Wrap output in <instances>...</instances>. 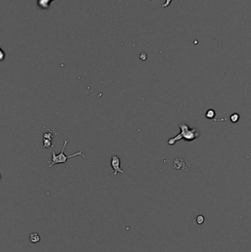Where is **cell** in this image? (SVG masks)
Masks as SVG:
<instances>
[{
  "label": "cell",
  "instance_id": "cell-4",
  "mask_svg": "<svg viewBox=\"0 0 251 252\" xmlns=\"http://www.w3.org/2000/svg\"><path fill=\"white\" fill-rule=\"evenodd\" d=\"M58 134L56 132H53V131L52 130L51 128H49L47 129V131H46V132L44 133L43 134V139H50V140H53V138L55 136V135Z\"/></svg>",
  "mask_w": 251,
  "mask_h": 252
},
{
  "label": "cell",
  "instance_id": "cell-10",
  "mask_svg": "<svg viewBox=\"0 0 251 252\" xmlns=\"http://www.w3.org/2000/svg\"><path fill=\"white\" fill-rule=\"evenodd\" d=\"M230 119H231L232 122H237L239 119V115L238 114H233L231 116Z\"/></svg>",
  "mask_w": 251,
  "mask_h": 252
},
{
  "label": "cell",
  "instance_id": "cell-9",
  "mask_svg": "<svg viewBox=\"0 0 251 252\" xmlns=\"http://www.w3.org/2000/svg\"><path fill=\"white\" fill-rule=\"evenodd\" d=\"M206 117L208 118V119H213L215 116V111L212 109L208 110V111H207V113H206Z\"/></svg>",
  "mask_w": 251,
  "mask_h": 252
},
{
  "label": "cell",
  "instance_id": "cell-3",
  "mask_svg": "<svg viewBox=\"0 0 251 252\" xmlns=\"http://www.w3.org/2000/svg\"><path fill=\"white\" fill-rule=\"evenodd\" d=\"M54 0H37V5L42 10H47L50 8V3Z\"/></svg>",
  "mask_w": 251,
  "mask_h": 252
},
{
  "label": "cell",
  "instance_id": "cell-1",
  "mask_svg": "<svg viewBox=\"0 0 251 252\" xmlns=\"http://www.w3.org/2000/svg\"><path fill=\"white\" fill-rule=\"evenodd\" d=\"M67 144H68V140H65L64 146H63V148H62V150H61L60 153L56 154L55 152H54V151L52 152V159H51V161H50L49 162L50 165L48 166L49 168L52 167L53 165H55L58 164H68L69 167H71V164H70V163H69L68 162H67L69 158L75 157V156H81L83 158H86L85 156H84L83 153V150H80V151H78V152H77V153H75L74 154H71V155L66 156V154L64 153V150L66 147Z\"/></svg>",
  "mask_w": 251,
  "mask_h": 252
},
{
  "label": "cell",
  "instance_id": "cell-8",
  "mask_svg": "<svg viewBox=\"0 0 251 252\" xmlns=\"http://www.w3.org/2000/svg\"><path fill=\"white\" fill-rule=\"evenodd\" d=\"M195 221H196V223H197V224H199V225H201V224L203 223L204 221H205V218H204V217L202 215H199L197 216V217H196Z\"/></svg>",
  "mask_w": 251,
  "mask_h": 252
},
{
  "label": "cell",
  "instance_id": "cell-7",
  "mask_svg": "<svg viewBox=\"0 0 251 252\" xmlns=\"http://www.w3.org/2000/svg\"><path fill=\"white\" fill-rule=\"evenodd\" d=\"M43 147L44 148H50L54 147V142L52 140L46 139H43Z\"/></svg>",
  "mask_w": 251,
  "mask_h": 252
},
{
  "label": "cell",
  "instance_id": "cell-5",
  "mask_svg": "<svg viewBox=\"0 0 251 252\" xmlns=\"http://www.w3.org/2000/svg\"><path fill=\"white\" fill-rule=\"evenodd\" d=\"M29 241L32 243H38L41 240V238H40L39 234L37 232H33L29 234Z\"/></svg>",
  "mask_w": 251,
  "mask_h": 252
},
{
  "label": "cell",
  "instance_id": "cell-2",
  "mask_svg": "<svg viewBox=\"0 0 251 252\" xmlns=\"http://www.w3.org/2000/svg\"><path fill=\"white\" fill-rule=\"evenodd\" d=\"M111 167L113 169V176L117 177L119 173L121 174H124V170H122L120 167L121 165V160L119 156L117 155H113L111 157Z\"/></svg>",
  "mask_w": 251,
  "mask_h": 252
},
{
  "label": "cell",
  "instance_id": "cell-6",
  "mask_svg": "<svg viewBox=\"0 0 251 252\" xmlns=\"http://www.w3.org/2000/svg\"><path fill=\"white\" fill-rule=\"evenodd\" d=\"M172 166H173V168L175 169H180L182 167H185V164L184 162H183L181 158H175V160L174 161Z\"/></svg>",
  "mask_w": 251,
  "mask_h": 252
}]
</instances>
